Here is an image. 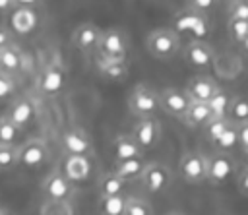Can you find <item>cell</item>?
I'll return each mask as SVG.
<instances>
[{
	"mask_svg": "<svg viewBox=\"0 0 248 215\" xmlns=\"http://www.w3.org/2000/svg\"><path fill=\"white\" fill-rule=\"evenodd\" d=\"M0 215H14L12 211H6V209H0Z\"/></svg>",
	"mask_w": 248,
	"mask_h": 215,
	"instance_id": "45",
	"label": "cell"
},
{
	"mask_svg": "<svg viewBox=\"0 0 248 215\" xmlns=\"http://www.w3.org/2000/svg\"><path fill=\"white\" fill-rule=\"evenodd\" d=\"M229 17L248 21V0H232L229 4Z\"/></svg>",
	"mask_w": 248,
	"mask_h": 215,
	"instance_id": "35",
	"label": "cell"
},
{
	"mask_svg": "<svg viewBox=\"0 0 248 215\" xmlns=\"http://www.w3.org/2000/svg\"><path fill=\"white\" fill-rule=\"evenodd\" d=\"M132 138L138 141V145L147 151V149H153L159 139H161V126H159V120L155 116H149V118H138V122L134 124L132 128Z\"/></svg>",
	"mask_w": 248,
	"mask_h": 215,
	"instance_id": "10",
	"label": "cell"
},
{
	"mask_svg": "<svg viewBox=\"0 0 248 215\" xmlns=\"http://www.w3.org/2000/svg\"><path fill=\"white\" fill-rule=\"evenodd\" d=\"M231 124L229 118H209V122L203 126V134H205V139L209 143H215L217 138L227 130V126Z\"/></svg>",
	"mask_w": 248,
	"mask_h": 215,
	"instance_id": "30",
	"label": "cell"
},
{
	"mask_svg": "<svg viewBox=\"0 0 248 215\" xmlns=\"http://www.w3.org/2000/svg\"><path fill=\"white\" fill-rule=\"evenodd\" d=\"M17 165V145L0 143V170H12Z\"/></svg>",
	"mask_w": 248,
	"mask_h": 215,
	"instance_id": "32",
	"label": "cell"
},
{
	"mask_svg": "<svg viewBox=\"0 0 248 215\" xmlns=\"http://www.w3.org/2000/svg\"><path fill=\"white\" fill-rule=\"evenodd\" d=\"M213 147L219 151V153H229L232 151L234 147H238V126L236 124H229L227 130L217 138V141L213 143Z\"/></svg>",
	"mask_w": 248,
	"mask_h": 215,
	"instance_id": "28",
	"label": "cell"
},
{
	"mask_svg": "<svg viewBox=\"0 0 248 215\" xmlns=\"http://www.w3.org/2000/svg\"><path fill=\"white\" fill-rule=\"evenodd\" d=\"M14 91H16V79H14V76L0 72V103L6 101Z\"/></svg>",
	"mask_w": 248,
	"mask_h": 215,
	"instance_id": "36",
	"label": "cell"
},
{
	"mask_svg": "<svg viewBox=\"0 0 248 215\" xmlns=\"http://www.w3.org/2000/svg\"><path fill=\"white\" fill-rule=\"evenodd\" d=\"M176 25L180 31H194L196 37L194 39H202L203 41V35H205V19H203V14H196V12H190V10H184L182 15H176Z\"/></svg>",
	"mask_w": 248,
	"mask_h": 215,
	"instance_id": "24",
	"label": "cell"
},
{
	"mask_svg": "<svg viewBox=\"0 0 248 215\" xmlns=\"http://www.w3.org/2000/svg\"><path fill=\"white\" fill-rule=\"evenodd\" d=\"M167 215H184V213H180V211H169Z\"/></svg>",
	"mask_w": 248,
	"mask_h": 215,
	"instance_id": "46",
	"label": "cell"
},
{
	"mask_svg": "<svg viewBox=\"0 0 248 215\" xmlns=\"http://www.w3.org/2000/svg\"><path fill=\"white\" fill-rule=\"evenodd\" d=\"M41 190L45 194L46 200L54 201V203H62L66 200L72 198L74 194V182H70L62 170H52L48 176H45Z\"/></svg>",
	"mask_w": 248,
	"mask_h": 215,
	"instance_id": "7",
	"label": "cell"
},
{
	"mask_svg": "<svg viewBox=\"0 0 248 215\" xmlns=\"http://www.w3.org/2000/svg\"><path fill=\"white\" fill-rule=\"evenodd\" d=\"M145 46L155 60H172L180 52V35L174 29L159 27L147 35Z\"/></svg>",
	"mask_w": 248,
	"mask_h": 215,
	"instance_id": "1",
	"label": "cell"
},
{
	"mask_svg": "<svg viewBox=\"0 0 248 215\" xmlns=\"http://www.w3.org/2000/svg\"><path fill=\"white\" fill-rule=\"evenodd\" d=\"M192 101H190V97L186 95V91L184 89H176V87H167V89H163L161 93H159V105H161V108L167 112V114H170V116H174V118H182V114L186 112V108H188V105H190Z\"/></svg>",
	"mask_w": 248,
	"mask_h": 215,
	"instance_id": "13",
	"label": "cell"
},
{
	"mask_svg": "<svg viewBox=\"0 0 248 215\" xmlns=\"http://www.w3.org/2000/svg\"><path fill=\"white\" fill-rule=\"evenodd\" d=\"M91 157L85 155H66L62 163V172L70 182H83L91 174Z\"/></svg>",
	"mask_w": 248,
	"mask_h": 215,
	"instance_id": "16",
	"label": "cell"
},
{
	"mask_svg": "<svg viewBox=\"0 0 248 215\" xmlns=\"http://www.w3.org/2000/svg\"><path fill=\"white\" fill-rule=\"evenodd\" d=\"M8 43H12V35H10V31L6 27H0V48L6 46Z\"/></svg>",
	"mask_w": 248,
	"mask_h": 215,
	"instance_id": "41",
	"label": "cell"
},
{
	"mask_svg": "<svg viewBox=\"0 0 248 215\" xmlns=\"http://www.w3.org/2000/svg\"><path fill=\"white\" fill-rule=\"evenodd\" d=\"M35 114H37L35 105L29 99H23L21 97V99H16V101L10 103V107H8V110H6L4 116L10 122H14L19 130H23V128H27L35 120Z\"/></svg>",
	"mask_w": 248,
	"mask_h": 215,
	"instance_id": "18",
	"label": "cell"
},
{
	"mask_svg": "<svg viewBox=\"0 0 248 215\" xmlns=\"http://www.w3.org/2000/svg\"><path fill=\"white\" fill-rule=\"evenodd\" d=\"M238 147L242 151L248 149V122H244V124L238 126Z\"/></svg>",
	"mask_w": 248,
	"mask_h": 215,
	"instance_id": "39",
	"label": "cell"
},
{
	"mask_svg": "<svg viewBox=\"0 0 248 215\" xmlns=\"http://www.w3.org/2000/svg\"><path fill=\"white\" fill-rule=\"evenodd\" d=\"M14 10V0H0V14H10Z\"/></svg>",
	"mask_w": 248,
	"mask_h": 215,
	"instance_id": "42",
	"label": "cell"
},
{
	"mask_svg": "<svg viewBox=\"0 0 248 215\" xmlns=\"http://www.w3.org/2000/svg\"><path fill=\"white\" fill-rule=\"evenodd\" d=\"M140 180L147 194L157 196V194H163L169 190V186L172 182V174L167 165H163L159 161H147Z\"/></svg>",
	"mask_w": 248,
	"mask_h": 215,
	"instance_id": "3",
	"label": "cell"
},
{
	"mask_svg": "<svg viewBox=\"0 0 248 215\" xmlns=\"http://www.w3.org/2000/svg\"><path fill=\"white\" fill-rule=\"evenodd\" d=\"M217 4V0H186V10L196 12V14H207L209 10H213Z\"/></svg>",
	"mask_w": 248,
	"mask_h": 215,
	"instance_id": "37",
	"label": "cell"
},
{
	"mask_svg": "<svg viewBox=\"0 0 248 215\" xmlns=\"http://www.w3.org/2000/svg\"><path fill=\"white\" fill-rule=\"evenodd\" d=\"M180 174L188 184H203L207 180V157L200 151H186L180 159Z\"/></svg>",
	"mask_w": 248,
	"mask_h": 215,
	"instance_id": "6",
	"label": "cell"
},
{
	"mask_svg": "<svg viewBox=\"0 0 248 215\" xmlns=\"http://www.w3.org/2000/svg\"><path fill=\"white\" fill-rule=\"evenodd\" d=\"M39 27V14L31 8H14L10 12V29L17 35H29Z\"/></svg>",
	"mask_w": 248,
	"mask_h": 215,
	"instance_id": "17",
	"label": "cell"
},
{
	"mask_svg": "<svg viewBox=\"0 0 248 215\" xmlns=\"http://www.w3.org/2000/svg\"><path fill=\"white\" fill-rule=\"evenodd\" d=\"M19 134H21V130H19L14 122H10L6 116L0 118V143L14 145L16 139L19 138Z\"/></svg>",
	"mask_w": 248,
	"mask_h": 215,
	"instance_id": "33",
	"label": "cell"
},
{
	"mask_svg": "<svg viewBox=\"0 0 248 215\" xmlns=\"http://www.w3.org/2000/svg\"><path fill=\"white\" fill-rule=\"evenodd\" d=\"M238 46H240V48H242V50H244V52H246V54H248V35H246V37H244V41H242V43H240V45H238Z\"/></svg>",
	"mask_w": 248,
	"mask_h": 215,
	"instance_id": "43",
	"label": "cell"
},
{
	"mask_svg": "<svg viewBox=\"0 0 248 215\" xmlns=\"http://www.w3.org/2000/svg\"><path fill=\"white\" fill-rule=\"evenodd\" d=\"M145 159L143 157H134V159H126V161H114V167H112V172L122 178L124 182H130V180H138L145 169Z\"/></svg>",
	"mask_w": 248,
	"mask_h": 215,
	"instance_id": "23",
	"label": "cell"
},
{
	"mask_svg": "<svg viewBox=\"0 0 248 215\" xmlns=\"http://www.w3.org/2000/svg\"><path fill=\"white\" fill-rule=\"evenodd\" d=\"M130 2H132V0H130Z\"/></svg>",
	"mask_w": 248,
	"mask_h": 215,
	"instance_id": "47",
	"label": "cell"
},
{
	"mask_svg": "<svg viewBox=\"0 0 248 215\" xmlns=\"http://www.w3.org/2000/svg\"><path fill=\"white\" fill-rule=\"evenodd\" d=\"M236 188L240 190V194L248 196V169H242L236 174Z\"/></svg>",
	"mask_w": 248,
	"mask_h": 215,
	"instance_id": "38",
	"label": "cell"
},
{
	"mask_svg": "<svg viewBox=\"0 0 248 215\" xmlns=\"http://www.w3.org/2000/svg\"><path fill=\"white\" fill-rule=\"evenodd\" d=\"M64 83H66V72L56 62L46 64L41 70L39 79H37V85H39V89L45 95H56V93H60L62 87H64Z\"/></svg>",
	"mask_w": 248,
	"mask_h": 215,
	"instance_id": "15",
	"label": "cell"
},
{
	"mask_svg": "<svg viewBox=\"0 0 248 215\" xmlns=\"http://www.w3.org/2000/svg\"><path fill=\"white\" fill-rule=\"evenodd\" d=\"M97 52H99V56H105V58L124 60L126 54H128V37H126V33L118 27H110V29L101 31Z\"/></svg>",
	"mask_w": 248,
	"mask_h": 215,
	"instance_id": "4",
	"label": "cell"
},
{
	"mask_svg": "<svg viewBox=\"0 0 248 215\" xmlns=\"http://www.w3.org/2000/svg\"><path fill=\"white\" fill-rule=\"evenodd\" d=\"M227 31H229V37L232 43L240 45L244 41V37L248 35V21L246 19H234V17H229L227 21Z\"/></svg>",
	"mask_w": 248,
	"mask_h": 215,
	"instance_id": "31",
	"label": "cell"
},
{
	"mask_svg": "<svg viewBox=\"0 0 248 215\" xmlns=\"http://www.w3.org/2000/svg\"><path fill=\"white\" fill-rule=\"evenodd\" d=\"M60 143H62V149L66 151V155H85V157H91V153H93V139L81 128H68V130H64L62 136H60Z\"/></svg>",
	"mask_w": 248,
	"mask_h": 215,
	"instance_id": "9",
	"label": "cell"
},
{
	"mask_svg": "<svg viewBox=\"0 0 248 215\" xmlns=\"http://www.w3.org/2000/svg\"><path fill=\"white\" fill-rule=\"evenodd\" d=\"M231 99H232V97H231L229 93H225L223 89H219V91L207 101L211 118H227V110H229Z\"/></svg>",
	"mask_w": 248,
	"mask_h": 215,
	"instance_id": "29",
	"label": "cell"
},
{
	"mask_svg": "<svg viewBox=\"0 0 248 215\" xmlns=\"http://www.w3.org/2000/svg\"><path fill=\"white\" fill-rule=\"evenodd\" d=\"M112 153H114V161H126V159L141 157L143 149L138 145L132 134H118L112 139Z\"/></svg>",
	"mask_w": 248,
	"mask_h": 215,
	"instance_id": "20",
	"label": "cell"
},
{
	"mask_svg": "<svg viewBox=\"0 0 248 215\" xmlns=\"http://www.w3.org/2000/svg\"><path fill=\"white\" fill-rule=\"evenodd\" d=\"M48 159V145L43 139H27L17 147V163L25 169H39Z\"/></svg>",
	"mask_w": 248,
	"mask_h": 215,
	"instance_id": "11",
	"label": "cell"
},
{
	"mask_svg": "<svg viewBox=\"0 0 248 215\" xmlns=\"http://www.w3.org/2000/svg\"><path fill=\"white\" fill-rule=\"evenodd\" d=\"M180 52H182V60L194 70H205L215 62V48L202 39L188 41Z\"/></svg>",
	"mask_w": 248,
	"mask_h": 215,
	"instance_id": "5",
	"label": "cell"
},
{
	"mask_svg": "<svg viewBox=\"0 0 248 215\" xmlns=\"http://www.w3.org/2000/svg\"><path fill=\"white\" fill-rule=\"evenodd\" d=\"M227 118L236 126L248 122V97H244V95L232 97L229 110H227Z\"/></svg>",
	"mask_w": 248,
	"mask_h": 215,
	"instance_id": "27",
	"label": "cell"
},
{
	"mask_svg": "<svg viewBox=\"0 0 248 215\" xmlns=\"http://www.w3.org/2000/svg\"><path fill=\"white\" fill-rule=\"evenodd\" d=\"M128 108L138 118H149L155 116L157 110H161L159 105V93L153 91L147 85H136L128 95Z\"/></svg>",
	"mask_w": 248,
	"mask_h": 215,
	"instance_id": "2",
	"label": "cell"
},
{
	"mask_svg": "<svg viewBox=\"0 0 248 215\" xmlns=\"http://www.w3.org/2000/svg\"><path fill=\"white\" fill-rule=\"evenodd\" d=\"M236 172V163L229 153L215 151L211 157H207V180L209 184H225L232 174Z\"/></svg>",
	"mask_w": 248,
	"mask_h": 215,
	"instance_id": "8",
	"label": "cell"
},
{
	"mask_svg": "<svg viewBox=\"0 0 248 215\" xmlns=\"http://www.w3.org/2000/svg\"><path fill=\"white\" fill-rule=\"evenodd\" d=\"M45 0H14V8H31L37 10Z\"/></svg>",
	"mask_w": 248,
	"mask_h": 215,
	"instance_id": "40",
	"label": "cell"
},
{
	"mask_svg": "<svg viewBox=\"0 0 248 215\" xmlns=\"http://www.w3.org/2000/svg\"><path fill=\"white\" fill-rule=\"evenodd\" d=\"M128 198L124 194L118 196H101L99 198V211L101 215H124Z\"/></svg>",
	"mask_w": 248,
	"mask_h": 215,
	"instance_id": "26",
	"label": "cell"
},
{
	"mask_svg": "<svg viewBox=\"0 0 248 215\" xmlns=\"http://www.w3.org/2000/svg\"><path fill=\"white\" fill-rule=\"evenodd\" d=\"M124 215H153L151 205L141 198H128Z\"/></svg>",
	"mask_w": 248,
	"mask_h": 215,
	"instance_id": "34",
	"label": "cell"
},
{
	"mask_svg": "<svg viewBox=\"0 0 248 215\" xmlns=\"http://www.w3.org/2000/svg\"><path fill=\"white\" fill-rule=\"evenodd\" d=\"M211 118V112H209V107L207 103H198V101H192L186 108V112L182 114L180 122L186 124L188 128H203Z\"/></svg>",
	"mask_w": 248,
	"mask_h": 215,
	"instance_id": "22",
	"label": "cell"
},
{
	"mask_svg": "<svg viewBox=\"0 0 248 215\" xmlns=\"http://www.w3.org/2000/svg\"><path fill=\"white\" fill-rule=\"evenodd\" d=\"M97 70L108 81H124L128 77V62L118 58H105L97 54Z\"/></svg>",
	"mask_w": 248,
	"mask_h": 215,
	"instance_id": "19",
	"label": "cell"
},
{
	"mask_svg": "<svg viewBox=\"0 0 248 215\" xmlns=\"http://www.w3.org/2000/svg\"><path fill=\"white\" fill-rule=\"evenodd\" d=\"M23 66V54L16 43H8L6 46L0 48V72L4 74H17Z\"/></svg>",
	"mask_w": 248,
	"mask_h": 215,
	"instance_id": "21",
	"label": "cell"
},
{
	"mask_svg": "<svg viewBox=\"0 0 248 215\" xmlns=\"http://www.w3.org/2000/svg\"><path fill=\"white\" fill-rule=\"evenodd\" d=\"M124 186H126V182L122 178H118L112 170L103 172L99 176V182H97L99 196H118L124 192Z\"/></svg>",
	"mask_w": 248,
	"mask_h": 215,
	"instance_id": "25",
	"label": "cell"
},
{
	"mask_svg": "<svg viewBox=\"0 0 248 215\" xmlns=\"http://www.w3.org/2000/svg\"><path fill=\"white\" fill-rule=\"evenodd\" d=\"M242 153H244V169H248V149L242 151Z\"/></svg>",
	"mask_w": 248,
	"mask_h": 215,
	"instance_id": "44",
	"label": "cell"
},
{
	"mask_svg": "<svg viewBox=\"0 0 248 215\" xmlns=\"http://www.w3.org/2000/svg\"><path fill=\"white\" fill-rule=\"evenodd\" d=\"M99 39H101V29L93 23V21H83L79 23L74 33H72V45L83 52V54H89L93 50H97V45H99Z\"/></svg>",
	"mask_w": 248,
	"mask_h": 215,
	"instance_id": "14",
	"label": "cell"
},
{
	"mask_svg": "<svg viewBox=\"0 0 248 215\" xmlns=\"http://www.w3.org/2000/svg\"><path fill=\"white\" fill-rule=\"evenodd\" d=\"M219 89H221L219 83L207 74H198V76L190 77L184 87L190 101H198V103H207Z\"/></svg>",
	"mask_w": 248,
	"mask_h": 215,
	"instance_id": "12",
	"label": "cell"
}]
</instances>
